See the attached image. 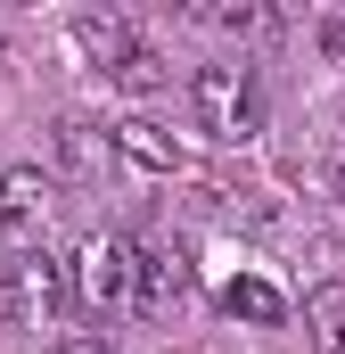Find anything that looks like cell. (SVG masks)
<instances>
[{
	"mask_svg": "<svg viewBox=\"0 0 345 354\" xmlns=\"http://www.w3.org/2000/svg\"><path fill=\"white\" fill-rule=\"evenodd\" d=\"M189 115H197V132L206 140H222V149H247L263 140V83L255 66H197L189 75Z\"/></svg>",
	"mask_w": 345,
	"mask_h": 354,
	"instance_id": "obj_1",
	"label": "cell"
},
{
	"mask_svg": "<svg viewBox=\"0 0 345 354\" xmlns=\"http://www.w3.org/2000/svg\"><path fill=\"white\" fill-rule=\"evenodd\" d=\"M66 305H75V264H66V256L17 248V256L0 264V313H8V330H58Z\"/></svg>",
	"mask_w": 345,
	"mask_h": 354,
	"instance_id": "obj_2",
	"label": "cell"
},
{
	"mask_svg": "<svg viewBox=\"0 0 345 354\" xmlns=\"http://www.w3.org/2000/svg\"><path fill=\"white\" fill-rule=\"evenodd\" d=\"M132 280H140V239L132 231H99L83 256H75V297H90L99 313L132 305Z\"/></svg>",
	"mask_w": 345,
	"mask_h": 354,
	"instance_id": "obj_3",
	"label": "cell"
},
{
	"mask_svg": "<svg viewBox=\"0 0 345 354\" xmlns=\"http://www.w3.org/2000/svg\"><path fill=\"white\" fill-rule=\"evenodd\" d=\"M107 149H115V157H132L140 174H189V149L172 140L157 115H124V124L107 132Z\"/></svg>",
	"mask_w": 345,
	"mask_h": 354,
	"instance_id": "obj_4",
	"label": "cell"
},
{
	"mask_svg": "<svg viewBox=\"0 0 345 354\" xmlns=\"http://www.w3.org/2000/svg\"><path fill=\"white\" fill-rule=\"evenodd\" d=\"M189 297V256L181 248H140V280H132V313H172Z\"/></svg>",
	"mask_w": 345,
	"mask_h": 354,
	"instance_id": "obj_5",
	"label": "cell"
},
{
	"mask_svg": "<svg viewBox=\"0 0 345 354\" xmlns=\"http://www.w3.org/2000/svg\"><path fill=\"white\" fill-rule=\"evenodd\" d=\"M75 50H83L99 75H115V66L140 50V33H132V17H115V8H83V17H75Z\"/></svg>",
	"mask_w": 345,
	"mask_h": 354,
	"instance_id": "obj_6",
	"label": "cell"
},
{
	"mask_svg": "<svg viewBox=\"0 0 345 354\" xmlns=\"http://www.w3.org/2000/svg\"><path fill=\"white\" fill-rule=\"evenodd\" d=\"M41 198H50V174L41 165H8L0 174V231H33Z\"/></svg>",
	"mask_w": 345,
	"mask_h": 354,
	"instance_id": "obj_7",
	"label": "cell"
},
{
	"mask_svg": "<svg viewBox=\"0 0 345 354\" xmlns=\"http://www.w3.org/2000/svg\"><path fill=\"white\" fill-rule=\"evenodd\" d=\"M222 313H230V322H255V330H279V322H288V297H279L271 280L247 272V280H230V288H222Z\"/></svg>",
	"mask_w": 345,
	"mask_h": 354,
	"instance_id": "obj_8",
	"label": "cell"
},
{
	"mask_svg": "<svg viewBox=\"0 0 345 354\" xmlns=\"http://www.w3.org/2000/svg\"><path fill=\"white\" fill-rule=\"evenodd\" d=\"M304 330H313L321 354H345V280H321V288L304 297Z\"/></svg>",
	"mask_w": 345,
	"mask_h": 354,
	"instance_id": "obj_9",
	"label": "cell"
},
{
	"mask_svg": "<svg viewBox=\"0 0 345 354\" xmlns=\"http://www.w3.org/2000/svg\"><path fill=\"white\" fill-rule=\"evenodd\" d=\"M165 75H172V66L157 58V50H148V41H140V50L115 66V83H124V91H165Z\"/></svg>",
	"mask_w": 345,
	"mask_h": 354,
	"instance_id": "obj_10",
	"label": "cell"
},
{
	"mask_svg": "<svg viewBox=\"0 0 345 354\" xmlns=\"http://www.w3.org/2000/svg\"><path fill=\"white\" fill-rule=\"evenodd\" d=\"M197 17L222 25V33H255V25H263V8H247V0H239V8H197Z\"/></svg>",
	"mask_w": 345,
	"mask_h": 354,
	"instance_id": "obj_11",
	"label": "cell"
},
{
	"mask_svg": "<svg viewBox=\"0 0 345 354\" xmlns=\"http://www.w3.org/2000/svg\"><path fill=\"white\" fill-rule=\"evenodd\" d=\"M58 149H66V165H99V140H90V124H66V132H58Z\"/></svg>",
	"mask_w": 345,
	"mask_h": 354,
	"instance_id": "obj_12",
	"label": "cell"
},
{
	"mask_svg": "<svg viewBox=\"0 0 345 354\" xmlns=\"http://www.w3.org/2000/svg\"><path fill=\"white\" fill-rule=\"evenodd\" d=\"M58 354H115V338H107V330H75Z\"/></svg>",
	"mask_w": 345,
	"mask_h": 354,
	"instance_id": "obj_13",
	"label": "cell"
},
{
	"mask_svg": "<svg viewBox=\"0 0 345 354\" xmlns=\"http://www.w3.org/2000/svg\"><path fill=\"white\" fill-rule=\"evenodd\" d=\"M329 189H337V206H345V132L329 140Z\"/></svg>",
	"mask_w": 345,
	"mask_h": 354,
	"instance_id": "obj_14",
	"label": "cell"
}]
</instances>
